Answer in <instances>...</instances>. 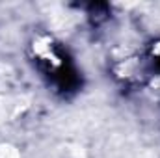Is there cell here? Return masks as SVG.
Returning a JSON list of instances; mask_svg holds the SVG:
<instances>
[{
    "label": "cell",
    "mask_w": 160,
    "mask_h": 158,
    "mask_svg": "<svg viewBox=\"0 0 160 158\" xmlns=\"http://www.w3.org/2000/svg\"><path fill=\"white\" fill-rule=\"evenodd\" d=\"M155 65H157V69L160 71V52L157 54V58H155Z\"/></svg>",
    "instance_id": "cell-1"
}]
</instances>
